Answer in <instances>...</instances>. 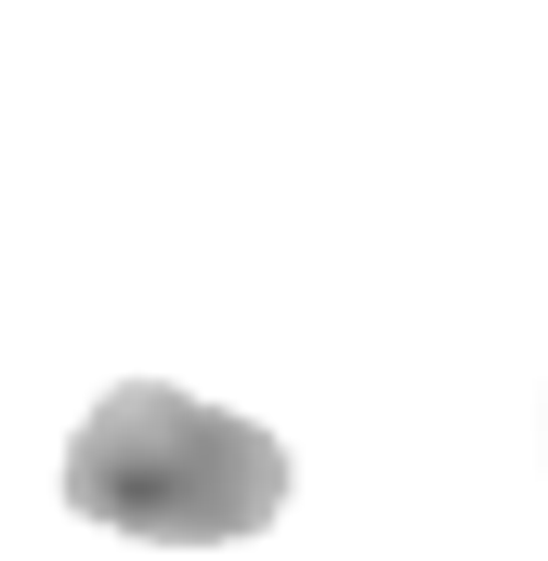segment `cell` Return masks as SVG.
<instances>
[{
    "label": "cell",
    "mask_w": 548,
    "mask_h": 561,
    "mask_svg": "<svg viewBox=\"0 0 548 561\" xmlns=\"http://www.w3.org/2000/svg\"><path fill=\"white\" fill-rule=\"evenodd\" d=\"M66 510L105 536H144V549H222L287 510V444L262 419L170 392V379H132L66 444Z\"/></svg>",
    "instance_id": "1"
}]
</instances>
